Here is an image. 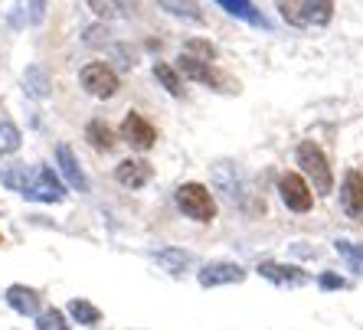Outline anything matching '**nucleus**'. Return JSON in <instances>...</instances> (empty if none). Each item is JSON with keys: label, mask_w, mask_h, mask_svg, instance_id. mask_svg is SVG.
Masks as SVG:
<instances>
[{"label": "nucleus", "mask_w": 363, "mask_h": 330, "mask_svg": "<svg viewBox=\"0 0 363 330\" xmlns=\"http://www.w3.org/2000/svg\"><path fill=\"white\" fill-rule=\"evenodd\" d=\"M259 275L272 285H281V288H301L308 285V271L298 268V265H281V262H262L259 265Z\"/></svg>", "instance_id": "nucleus-10"}, {"label": "nucleus", "mask_w": 363, "mask_h": 330, "mask_svg": "<svg viewBox=\"0 0 363 330\" xmlns=\"http://www.w3.org/2000/svg\"><path fill=\"white\" fill-rule=\"evenodd\" d=\"M154 79H157L170 95H184V79H180V72L174 66H167V62H157V66H154Z\"/></svg>", "instance_id": "nucleus-21"}, {"label": "nucleus", "mask_w": 363, "mask_h": 330, "mask_svg": "<svg viewBox=\"0 0 363 330\" xmlns=\"http://www.w3.org/2000/svg\"><path fill=\"white\" fill-rule=\"evenodd\" d=\"M330 17H334V0H311L308 26H328Z\"/></svg>", "instance_id": "nucleus-26"}, {"label": "nucleus", "mask_w": 363, "mask_h": 330, "mask_svg": "<svg viewBox=\"0 0 363 330\" xmlns=\"http://www.w3.org/2000/svg\"><path fill=\"white\" fill-rule=\"evenodd\" d=\"M69 317L76 324H82V327H95V324L101 321V311L92 301H85V297H72V301H69Z\"/></svg>", "instance_id": "nucleus-19"}, {"label": "nucleus", "mask_w": 363, "mask_h": 330, "mask_svg": "<svg viewBox=\"0 0 363 330\" xmlns=\"http://www.w3.org/2000/svg\"><path fill=\"white\" fill-rule=\"evenodd\" d=\"M340 206L350 220L363 222V173L360 170H347L344 183H340Z\"/></svg>", "instance_id": "nucleus-9"}, {"label": "nucleus", "mask_w": 363, "mask_h": 330, "mask_svg": "<svg viewBox=\"0 0 363 330\" xmlns=\"http://www.w3.org/2000/svg\"><path fill=\"white\" fill-rule=\"evenodd\" d=\"M85 141H89L95 151H111V147H115V135H111V127L101 118H95V121L85 125Z\"/></svg>", "instance_id": "nucleus-18"}, {"label": "nucleus", "mask_w": 363, "mask_h": 330, "mask_svg": "<svg viewBox=\"0 0 363 330\" xmlns=\"http://www.w3.org/2000/svg\"><path fill=\"white\" fill-rule=\"evenodd\" d=\"M56 164H60L62 180H66L72 190H79V193H89V177H85V170L79 167V161H76V154H72V147H69V144H60V147H56Z\"/></svg>", "instance_id": "nucleus-11"}, {"label": "nucleus", "mask_w": 363, "mask_h": 330, "mask_svg": "<svg viewBox=\"0 0 363 330\" xmlns=\"http://www.w3.org/2000/svg\"><path fill=\"white\" fill-rule=\"evenodd\" d=\"M177 72H180V76H186L190 82L210 85V89H216V92H233V89H229V79L223 76L220 69L213 66V62L196 59V56H186V52H180V59H177Z\"/></svg>", "instance_id": "nucleus-5"}, {"label": "nucleus", "mask_w": 363, "mask_h": 330, "mask_svg": "<svg viewBox=\"0 0 363 330\" xmlns=\"http://www.w3.org/2000/svg\"><path fill=\"white\" fill-rule=\"evenodd\" d=\"M154 177V167L147 161H135V157H128V161L118 164V170H115V180H118L121 186H128V190H141V186H147Z\"/></svg>", "instance_id": "nucleus-12"}, {"label": "nucleus", "mask_w": 363, "mask_h": 330, "mask_svg": "<svg viewBox=\"0 0 363 330\" xmlns=\"http://www.w3.org/2000/svg\"><path fill=\"white\" fill-rule=\"evenodd\" d=\"M223 10H226L229 17H236V20H245V23H252V26H269V20L259 13V7H255L252 0H216Z\"/></svg>", "instance_id": "nucleus-14"}, {"label": "nucleus", "mask_w": 363, "mask_h": 330, "mask_svg": "<svg viewBox=\"0 0 363 330\" xmlns=\"http://www.w3.org/2000/svg\"><path fill=\"white\" fill-rule=\"evenodd\" d=\"M121 141H128V144L135 147V151H151L154 144H157V131H154V125L144 115H138V111H128L125 121H121L118 127Z\"/></svg>", "instance_id": "nucleus-6"}, {"label": "nucleus", "mask_w": 363, "mask_h": 330, "mask_svg": "<svg viewBox=\"0 0 363 330\" xmlns=\"http://www.w3.org/2000/svg\"><path fill=\"white\" fill-rule=\"evenodd\" d=\"M85 4L92 7V13H95V17H101V20L115 17V7H111V0H85Z\"/></svg>", "instance_id": "nucleus-30"}, {"label": "nucleus", "mask_w": 363, "mask_h": 330, "mask_svg": "<svg viewBox=\"0 0 363 330\" xmlns=\"http://www.w3.org/2000/svg\"><path fill=\"white\" fill-rule=\"evenodd\" d=\"M279 17L288 26H308V13H311V0H275Z\"/></svg>", "instance_id": "nucleus-16"}, {"label": "nucleus", "mask_w": 363, "mask_h": 330, "mask_svg": "<svg viewBox=\"0 0 363 330\" xmlns=\"http://www.w3.org/2000/svg\"><path fill=\"white\" fill-rule=\"evenodd\" d=\"M184 52H186V56H196V59H203V62L216 59V50H213L210 42H203V40H186Z\"/></svg>", "instance_id": "nucleus-27"}, {"label": "nucleus", "mask_w": 363, "mask_h": 330, "mask_svg": "<svg viewBox=\"0 0 363 330\" xmlns=\"http://www.w3.org/2000/svg\"><path fill=\"white\" fill-rule=\"evenodd\" d=\"M318 285H321L324 291H337V288H347V281L340 278V275H330V271H324L321 278H318Z\"/></svg>", "instance_id": "nucleus-31"}, {"label": "nucleus", "mask_w": 363, "mask_h": 330, "mask_svg": "<svg viewBox=\"0 0 363 330\" xmlns=\"http://www.w3.org/2000/svg\"><path fill=\"white\" fill-rule=\"evenodd\" d=\"M174 200H177V210L184 212L186 220H194V222L216 220V200H213V193L203 183H180Z\"/></svg>", "instance_id": "nucleus-2"}, {"label": "nucleus", "mask_w": 363, "mask_h": 330, "mask_svg": "<svg viewBox=\"0 0 363 330\" xmlns=\"http://www.w3.org/2000/svg\"><path fill=\"white\" fill-rule=\"evenodd\" d=\"M79 82H82V89L89 95H95V98H111V95L121 89L118 72H115L108 62H89V66H82Z\"/></svg>", "instance_id": "nucleus-4"}, {"label": "nucleus", "mask_w": 363, "mask_h": 330, "mask_svg": "<svg viewBox=\"0 0 363 330\" xmlns=\"http://www.w3.org/2000/svg\"><path fill=\"white\" fill-rule=\"evenodd\" d=\"M279 193H281V203L291 212H308L314 206V193L301 173H285L279 180Z\"/></svg>", "instance_id": "nucleus-7"}, {"label": "nucleus", "mask_w": 363, "mask_h": 330, "mask_svg": "<svg viewBox=\"0 0 363 330\" xmlns=\"http://www.w3.org/2000/svg\"><path fill=\"white\" fill-rule=\"evenodd\" d=\"M334 246H337V252L344 255V258H350L354 265H363V246H360V242H347V239H337Z\"/></svg>", "instance_id": "nucleus-29"}, {"label": "nucleus", "mask_w": 363, "mask_h": 330, "mask_svg": "<svg viewBox=\"0 0 363 330\" xmlns=\"http://www.w3.org/2000/svg\"><path fill=\"white\" fill-rule=\"evenodd\" d=\"M200 285L203 288H220V285H239L245 281V268L236 262H210L200 268Z\"/></svg>", "instance_id": "nucleus-8"}, {"label": "nucleus", "mask_w": 363, "mask_h": 330, "mask_svg": "<svg viewBox=\"0 0 363 330\" xmlns=\"http://www.w3.org/2000/svg\"><path fill=\"white\" fill-rule=\"evenodd\" d=\"M85 42H89V46H108V42H111V30L105 23L89 26V30H85Z\"/></svg>", "instance_id": "nucleus-28"}, {"label": "nucleus", "mask_w": 363, "mask_h": 330, "mask_svg": "<svg viewBox=\"0 0 363 330\" xmlns=\"http://www.w3.org/2000/svg\"><path fill=\"white\" fill-rule=\"evenodd\" d=\"M26 173H30V167L26 164H10V167H4L0 170V180H4V186H10V190H23V183H26Z\"/></svg>", "instance_id": "nucleus-25"}, {"label": "nucleus", "mask_w": 363, "mask_h": 330, "mask_svg": "<svg viewBox=\"0 0 363 330\" xmlns=\"http://www.w3.org/2000/svg\"><path fill=\"white\" fill-rule=\"evenodd\" d=\"M157 4H161V10H167L170 17L203 23V13H200V4H196V0H157Z\"/></svg>", "instance_id": "nucleus-20"}, {"label": "nucleus", "mask_w": 363, "mask_h": 330, "mask_svg": "<svg viewBox=\"0 0 363 330\" xmlns=\"http://www.w3.org/2000/svg\"><path fill=\"white\" fill-rule=\"evenodd\" d=\"M298 167H301L304 173L311 177L314 193L328 196L330 190H334V173H330L328 154L314 144V141H301V144H298Z\"/></svg>", "instance_id": "nucleus-3"}, {"label": "nucleus", "mask_w": 363, "mask_h": 330, "mask_svg": "<svg viewBox=\"0 0 363 330\" xmlns=\"http://www.w3.org/2000/svg\"><path fill=\"white\" fill-rule=\"evenodd\" d=\"M36 330H69L66 314L60 307H46V311L36 314Z\"/></svg>", "instance_id": "nucleus-23"}, {"label": "nucleus", "mask_w": 363, "mask_h": 330, "mask_svg": "<svg viewBox=\"0 0 363 330\" xmlns=\"http://www.w3.org/2000/svg\"><path fill=\"white\" fill-rule=\"evenodd\" d=\"M154 262L164 271H170V275H184L194 265V255L184 252V249H161V252H154Z\"/></svg>", "instance_id": "nucleus-15"}, {"label": "nucleus", "mask_w": 363, "mask_h": 330, "mask_svg": "<svg viewBox=\"0 0 363 330\" xmlns=\"http://www.w3.org/2000/svg\"><path fill=\"white\" fill-rule=\"evenodd\" d=\"M111 7H115V13H125V17H131L138 10V0H111Z\"/></svg>", "instance_id": "nucleus-32"}, {"label": "nucleus", "mask_w": 363, "mask_h": 330, "mask_svg": "<svg viewBox=\"0 0 363 330\" xmlns=\"http://www.w3.org/2000/svg\"><path fill=\"white\" fill-rule=\"evenodd\" d=\"M17 147H20V127L10 125V121H0V161L10 157Z\"/></svg>", "instance_id": "nucleus-22"}, {"label": "nucleus", "mask_w": 363, "mask_h": 330, "mask_svg": "<svg viewBox=\"0 0 363 330\" xmlns=\"http://www.w3.org/2000/svg\"><path fill=\"white\" fill-rule=\"evenodd\" d=\"M7 305L17 314H23V317H36V314H40V295H36L33 288H26V285H10Z\"/></svg>", "instance_id": "nucleus-13"}, {"label": "nucleus", "mask_w": 363, "mask_h": 330, "mask_svg": "<svg viewBox=\"0 0 363 330\" xmlns=\"http://www.w3.org/2000/svg\"><path fill=\"white\" fill-rule=\"evenodd\" d=\"M43 10H46V0H33V7H30V23H43Z\"/></svg>", "instance_id": "nucleus-33"}, {"label": "nucleus", "mask_w": 363, "mask_h": 330, "mask_svg": "<svg viewBox=\"0 0 363 330\" xmlns=\"http://www.w3.org/2000/svg\"><path fill=\"white\" fill-rule=\"evenodd\" d=\"M23 85H26V92L33 95V98H50V89H52V79H50V72L43 66H26V72H23Z\"/></svg>", "instance_id": "nucleus-17"}, {"label": "nucleus", "mask_w": 363, "mask_h": 330, "mask_svg": "<svg viewBox=\"0 0 363 330\" xmlns=\"http://www.w3.org/2000/svg\"><path fill=\"white\" fill-rule=\"evenodd\" d=\"M0 246H4V239H0Z\"/></svg>", "instance_id": "nucleus-34"}, {"label": "nucleus", "mask_w": 363, "mask_h": 330, "mask_svg": "<svg viewBox=\"0 0 363 330\" xmlns=\"http://www.w3.org/2000/svg\"><path fill=\"white\" fill-rule=\"evenodd\" d=\"M20 196L33 200V203H62V200H66V186L52 173V167L36 164V167H30V173H26V183H23V190H20Z\"/></svg>", "instance_id": "nucleus-1"}, {"label": "nucleus", "mask_w": 363, "mask_h": 330, "mask_svg": "<svg viewBox=\"0 0 363 330\" xmlns=\"http://www.w3.org/2000/svg\"><path fill=\"white\" fill-rule=\"evenodd\" d=\"M213 177H216V183L223 186V190H226L229 196H233V200H236V193H239V186L233 183V177H239L236 173V167H233V164H213Z\"/></svg>", "instance_id": "nucleus-24"}]
</instances>
